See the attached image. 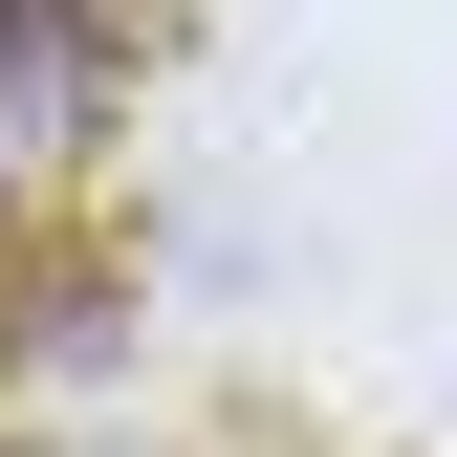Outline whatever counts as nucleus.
Returning <instances> with one entry per match:
<instances>
[{"mask_svg":"<svg viewBox=\"0 0 457 457\" xmlns=\"http://www.w3.org/2000/svg\"><path fill=\"white\" fill-rule=\"evenodd\" d=\"M153 66V0H0V153H87Z\"/></svg>","mask_w":457,"mask_h":457,"instance_id":"1","label":"nucleus"}]
</instances>
